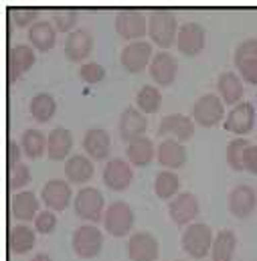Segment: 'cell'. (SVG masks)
<instances>
[{"mask_svg": "<svg viewBox=\"0 0 257 261\" xmlns=\"http://www.w3.org/2000/svg\"><path fill=\"white\" fill-rule=\"evenodd\" d=\"M22 148H20V142L16 140H8L6 142V164L8 168H14L16 164H20V158H22Z\"/></svg>", "mask_w": 257, "mask_h": 261, "instance_id": "b9f144b4", "label": "cell"}, {"mask_svg": "<svg viewBox=\"0 0 257 261\" xmlns=\"http://www.w3.org/2000/svg\"><path fill=\"white\" fill-rule=\"evenodd\" d=\"M193 120L202 128H213L225 120V101L219 97V93H204L194 101Z\"/></svg>", "mask_w": 257, "mask_h": 261, "instance_id": "5b68a950", "label": "cell"}, {"mask_svg": "<svg viewBox=\"0 0 257 261\" xmlns=\"http://www.w3.org/2000/svg\"><path fill=\"white\" fill-rule=\"evenodd\" d=\"M37 61V53H35V47L33 45H27V43H16L10 51H8V59H6V65H8V81H16L20 75H24L31 67L35 65Z\"/></svg>", "mask_w": 257, "mask_h": 261, "instance_id": "5bb4252c", "label": "cell"}, {"mask_svg": "<svg viewBox=\"0 0 257 261\" xmlns=\"http://www.w3.org/2000/svg\"><path fill=\"white\" fill-rule=\"evenodd\" d=\"M29 110H31V116H33L37 122L47 124V122L53 120V116H55V112H57V101H55V97H53L51 93L41 91V93H35V95H33Z\"/></svg>", "mask_w": 257, "mask_h": 261, "instance_id": "1f68e13d", "label": "cell"}, {"mask_svg": "<svg viewBox=\"0 0 257 261\" xmlns=\"http://www.w3.org/2000/svg\"><path fill=\"white\" fill-rule=\"evenodd\" d=\"M178 31H181V27H178L176 14L172 10L158 8V10H152L148 14V37L158 47L168 49L170 45H174Z\"/></svg>", "mask_w": 257, "mask_h": 261, "instance_id": "6da1fadb", "label": "cell"}, {"mask_svg": "<svg viewBox=\"0 0 257 261\" xmlns=\"http://www.w3.org/2000/svg\"><path fill=\"white\" fill-rule=\"evenodd\" d=\"M39 196L35 195L33 191H20V193H14L12 200H10V208H12V215L14 219L18 221H35L37 215L41 213L39 211Z\"/></svg>", "mask_w": 257, "mask_h": 261, "instance_id": "4316f807", "label": "cell"}, {"mask_svg": "<svg viewBox=\"0 0 257 261\" xmlns=\"http://www.w3.org/2000/svg\"><path fill=\"white\" fill-rule=\"evenodd\" d=\"M207 45V31L200 22H185L176 37V47L183 55L196 57Z\"/></svg>", "mask_w": 257, "mask_h": 261, "instance_id": "8fae6325", "label": "cell"}, {"mask_svg": "<svg viewBox=\"0 0 257 261\" xmlns=\"http://www.w3.org/2000/svg\"><path fill=\"white\" fill-rule=\"evenodd\" d=\"M83 150L91 160H106L110 156L112 138L110 132L104 128H89L83 134Z\"/></svg>", "mask_w": 257, "mask_h": 261, "instance_id": "7402d4cb", "label": "cell"}, {"mask_svg": "<svg viewBox=\"0 0 257 261\" xmlns=\"http://www.w3.org/2000/svg\"><path fill=\"white\" fill-rule=\"evenodd\" d=\"M126 156L132 166H148L156 156V146L148 136L132 140L126 148Z\"/></svg>", "mask_w": 257, "mask_h": 261, "instance_id": "f1b7e54d", "label": "cell"}, {"mask_svg": "<svg viewBox=\"0 0 257 261\" xmlns=\"http://www.w3.org/2000/svg\"><path fill=\"white\" fill-rule=\"evenodd\" d=\"M134 180L132 164L124 158H110V162L104 166V182L112 191H126Z\"/></svg>", "mask_w": 257, "mask_h": 261, "instance_id": "d6986e66", "label": "cell"}, {"mask_svg": "<svg viewBox=\"0 0 257 261\" xmlns=\"http://www.w3.org/2000/svg\"><path fill=\"white\" fill-rule=\"evenodd\" d=\"M217 91L225 103L237 106L241 101L245 89H243V81L239 79V75L235 71H223L217 77Z\"/></svg>", "mask_w": 257, "mask_h": 261, "instance_id": "484cf974", "label": "cell"}, {"mask_svg": "<svg viewBox=\"0 0 257 261\" xmlns=\"http://www.w3.org/2000/svg\"><path fill=\"white\" fill-rule=\"evenodd\" d=\"M249 142L245 138H235L227 144V164L233 170H245V152Z\"/></svg>", "mask_w": 257, "mask_h": 261, "instance_id": "d590c367", "label": "cell"}, {"mask_svg": "<svg viewBox=\"0 0 257 261\" xmlns=\"http://www.w3.org/2000/svg\"><path fill=\"white\" fill-rule=\"evenodd\" d=\"M213 241H215V235H213V229L207 223H193V225H189L183 231V237H181L183 249L191 257H194V259L207 257V253L213 247Z\"/></svg>", "mask_w": 257, "mask_h": 261, "instance_id": "3957f363", "label": "cell"}, {"mask_svg": "<svg viewBox=\"0 0 257 261\" xmlns=\"http://www.w3.org/2000/svg\"><path fill=\"white\" fill-rule=\"evenodd\" d=\"M57 227V215L55 211H41L35 219V231L37 233H43V235H51Z\"/></svg>", "mask_w": 257, "mask_h": 261, "instance_id": "60d3db41", "label": "cell"}, {"mask_svg": "<svg viewBox=\"0 0 257 261\" xmlns=\"http://www.w3.org/2000/svg\"><path fill=\"white\" fill-rule=\"evenodd\" d=\"M73 150V134L63 126L47 134V154L51 160H67Z\"/></svg>", "mask_w": 257, "mask_h": 261, "instance_id": "d4e9b609", "label": "cell"}, {"mask_svg": "<svg viewBox=\"0 0 257 261\" xmlns=\"http://www.w3.org/2000/svg\"><path fill=\"white\" fill-rule=\"evenodd\" d=\"M116 31L128 43L142 41V37L148 33V14H144L140 8L120 10L116 14Z\"/></svg>", "mask_w": 257, "mask_h": 261, "instance_id": "8992f818", "label": "cell"}, {"mask_svg": "<svg viewBox=\"0 0 257 261\" xmlns=\"http://www.w3.org/2000/svg\"><path fill=\"white\" fill-rule=\"evenodd\" d=\"M73 208L75 215L83 221H91L93 225L97 221H104L106 215V198L104 193L95 187H83L77 191V196L73 198Z\"/></svg>", "mask_w": 257, "mask_h": 261, "instance_id": "7a4b0ae2", "label": "cell"}, {"mask_svg": "<svg viewBox=\"0 0 257 261\" xmlns=\"http://www.w3.org/2000/svg\"><path fill=\"white\" fill-rule=\"evenodd\" d=\"M245 170L257 174V144H249L247 152H245Z\"/></svg>", "mask_w": 257, "mask_h": 261, "instance_id": "7bdbcfd3", "label": "cell"}, {"mask_svg": "<svg viewBox=\"0 0 257 261\" xmlns=\"http://www.w3.org/2000/svg\"><path fill=\"white\" fill-rule=\"evenodd\" d=\"M35 241H37L35 229H31V227L24 225V223L14 225V227L10 229V233H8V247H10V251L16 253V255H22V253L31 251V249L35 247Z\"/></svg>", "mask_w": 257, "mask_h": 261, "instance_id": "f546056e", "label": "cell"}, {"mask_svg": "<svg viewBox=\"0 0 257 261\" xmlns=\"http://www.w3.org/2000/svg\"><path fill=\"white\" fill-rule=\"evenodd\" d=\"M136 215L126 200H114L108 204L104 215V227L114 237H126L134 227Z\"/></svg>", "mask_w": 257, "mask_h": 261, "instance_id": "277c9868", "label": "cell"}, {"mask_svg": "<svg viewBox=\"0 0 257 261\" xmlns=\"http://www.w3.org/2000/svg\"><path fill=\"white\" fill-rule=\"evenodd\" d=\"M136 106L142 114H156L162 106V93L154 85H142L136 93Z\"/></svg>", "mask_w": 257, "mask_h": 261, "instance_id": "e575fe53", "label": "cell"}, {"mask_svg": "<svg viewBox=\"0 0 257 261\" xmlns=\"http://www.w3.org/2000/svg\"><path fill=\"white\" fill-rule=\"evenodd\" d=\"M255 124V106L251 101H239L225 116V130L235 136H245L253 130Z\"/></svg>", "mask_w": 257, "mask_h": 261, "instance_id": "30bf717a", "label": "cell"}, {"mask_svg": "<svg viewBox=\"0 0 257 261\" xmlns=\"http://www.w3.org/2000/svg\"><path fill=\"white\" fill-rule=\"evenodd\" d=\"M77 18H79V14H77L75 8H57V10L51 12V18L49 20L55 24L57 33H67L69 35V33L75 31Z\"/></svg>", "mask_w": 257, "mask_h": 261, "instance_id": "8d00e7d4", "label": "cell"}, {"mask_svg": "<svg viewBox=\"0 0 257 261\" xmlns=\"http://www.w3.org/2000/svg\"><path fill=\"white\" fill-rule=\"evenodd\" d=\"M93 160L87 154H71L65 160V176L73 185H85L93 178Z\"/></svg>", "mask_w": 257, "mask_h": 261, "instance_id": "cb8c5ba5", "label": "cell"}, {"mask_svg": "<svg viewBox=\"0 0 257 261\" xmlns=\"http://www.w3.org/2000/svg\"><path fill=\"white\" fill-rule=\"evenodd\" d=\"M29 41L37 51H51L57 43V29L51 20H37L29 29Z\"/></svg>", "mask_w": 257, "mask_h": 261, "instance_id": "83f0119b", "label": "cell"}, {"mask_svg": "<svg viewBox=\"0 0 257 261\" xmlns=\"http://www.w3.org/2000/svg\"><path fill=\"white\" fill-rule=\"evenodd\" d=\"M181 189V178L174 170H160L154 178V193L158 198L162 200H168V198H174Z\"/></svg>", "mask_w": 257, "mask_h": 261, "instance_id": "836d02e7", "label": "cell"}, {"mask_svg": "<svg viewBox=\"0 0 257 261\" xmlns=\"http://www.w3.org/2000/svg\"><path fill=\"white\" fill-rule=\"evenodd\" d=\"M154 57V49L150 41H132L120 53V63L128 73H140L146 67H150Z\"/></svg>", "mask_w": 257, "mask_h": 261, "instance_id": "ba28073f", "label": "cell"}, {"mask_svg": "<svg viewBox=\"0 0 257 261\" xmlns=\"http://www.w3.org/2000/svg\"><path fill=\"white\" fill-rule=\"evenodd\" d=\"M257 206L255 189L249 185H237L229 193V211L237 219H247Z\"/></svg>", "mask_w": 257, "mask_h": 261, "instance_id": "44dd1931", "label": "cell"}, {"mask_svg": "<svg viewBox=\"0 0 257 261\" xmlns=\"http://www.w3.org/2000/svg\"><path fill=\"white\" fill-rule=\"evenodd\" d=\"M158 136L187 142L194 136V120L185 116V114H168L160 120Z\"/></svg>", "mask_w": 257, "mask_h": 261, "instance_id": "9a60e30c", "label": "cell"}, {"mask_svg": "<svg viewBox=\"0 0 257 261\" xmlns=\"http://www.w3.org/2000/svg\"><path fill=\"white\" fill-rule=\"evenodd\" d=\"M156 156H158V162L164 170H174V172H176V168H183L187 164V158H189L185 144L178 140H172V138H164L158 144Z\"/></svg>", "mask_w": 257, "mask_h": 261, "instance_id": "ac0fdd59", "label": "cell"}, {"mask_svg": "<svg viewBox=\"0 0 257 261\" xmlns=\"http://www.w3.org/2000/svg\"><path fill=\"white\" fill-rule=\"evenodd\" d=\"M41 198L49 211H65L69 202L73 200V191H71L69 180H61V178L47 180L41 191Z\"/></svg>", "mask_w": 257, "mask_h": 261, "instance_id": "e0dca14e", "label": "cell"}, {"mask_svg": "<svg viewBox=\"0 0 257 261\" xmlns=\"http://www.w3.org/2000/svg\"><path fill=\"white\" fill-rule=\"evenodd\" d=\"M31 261H53V259H51V255H47V253H37Z\"/></svg>", "mask_w": 257, "mask_h": 261, "instance_id": "ee69618b", "label": "cell"}, {"mask_svg": "<svg viewBox=\"0 0 257 261\" xmlns=\"http://www.w3.org/2000/svg\"><path fill=\"white\" fill-rule=\"evenodd\" d=\"M79 77L85 83L95 85V83H99V81L106 79V67L101 65V63H95V61H87V63H83L81 69H79Z\"/></svg>", "mask_w": 257, "mask_h": 261, "instance_id": "ab89813d", "label": "cell"}, {"mask_svg": "<svg viewBox=\"0 0 257 261\" xmlns=\"http://www.w3.org/2000/svg\"><path fill=\"white\" fill-rule=\"evenodd\" d=\"M20 148H22L24 156H29L33 160L41 158L45 154V148H47V136L39 128H29L20 136Z\"/></svg>", "mask_w": 257, "mask_h": 261, "instance_id": "d6a6232c", "label": "cell"}, {"mask_svg": "<svg viewBox=\"0 0 257 261\" xmlns=\"http://www.w3.org/2000/svg\"><path fill=\"white\" fill-rule=\"evenodd\" d=\"M237 249V235L231 229H223L215 235L213 247H211V257L213 261H233Z\"/></svg>", "mask_w": 257, "mask_h": 261, "instance_id": "4dcf8cb0", "label": "cell"}, {"mask_svg": "<svg viewBox=\"0 0 257 261\" xmlns=\"http://www.w3.org/2000/svg\"><path fill=\"white\" fill-rule=\"evenodd\" d=\"M93 51V35L87 29H75L65 39V55L69 61H85Z\"/></svg>", "mask_w": 257, "mask_h": 261, "instance_id": "ffe728a7", "label": "cell"}, {"mask_svg": "<svg viewBox=\"0 0 257 261\" xmlns=\"http://www.w3.org/2000/svg\"><path fill=\"white\" fill-rule=\"evenodd\" d=\"M71 243H73V251L79 257L91 259V257L99 255V251L104 247V233L95 225L85 223V225H81V227L75 229Z\"/></svg>", "mask_w": 257, "mask_h": 261, "instance_id": "52a82bcc", "label": "cell"}, {"mask_svg": "<svg viewBox=\"0 0 257 261\" xmlns=\"http://www.w3.org/2000/svg\"><path fill=\"white\" fill-rule=\"evenodd\" d=\"M148 130V118L138 108L130 106L120 116V136L124 142H132L136 138H142Z\"/></svg>", "mask_w": 257, "mask_h": 261, "instance_id": "603a6c76", "label": "cell"}, {"mask_svg": "<svg viewBox=\"0 0 257 261\" xmlns=\"http://www.w3.org/2000/svg\"><path fill=\"white\" fill-rule=\"evenodd\" d=\"M235 67L247 83H257V39H245L235 49Z\"/></svg>", "mask_w": 257, "mask_h": 261, "instance_id": "7c38bea8", "label": "cell"}, {"mask_svg": "<svg viewBox=\"0 0 257 261\" xmlns=\"http://www.w3.org/2000/svg\"><path fill=\"white\" fill-rule=\"evenodd\" d=\"M198 211H200V204L194 193H181L168 202L170 219L181 227L193 225V221L198 217Z\"/></svg>", "mask_w": 257, "mask_h": 261, "instance_id": "4fadbf2b", "label": "cell"}, {"mask_svg": "<svg viewBox=\"0 0 257 261\" xmlns=\"http://www.w3.org/2000/svg\"><path fill=\"white\" fill-rule=\"evenodd\" d=\"M148 71H150V77L160 87H166V85H172L176 75H178V61L172 53L160 51L152 57V63L148 67Z\"/></svg>", "mask_w": 257, "mask_h": 261, "instance_id": "2e32d148", "label": "cell"}, {"mask_svg": "<svg viewBox=\"0 0 257 261\" xmlns=\"http://www.w3.org/2000/svg\"><path fill=\"white\" fill-rule=\"evenodd\" d=\"M33 174H31V168L27 164H16L14 168H8V189L10 191H16L20 193V189H24L29 182H31Z\"/></svg>", "mask_w": 257, "mask_h": 261, "instance_id": "74e56055", "label": "cell"}, {"mask_svg": "<svg viewBox=\"0 0 257 261\" xmlns=\"http://www.w3.org/2000/svg\"><path fill=\"white\" fill-rule=\"evenodd\" d=\"M10 16L14 20L16 27H33L37 20H41V10L39 8H24V6H16L10 10Z\"/></svg>", "mask_w": 257, "mask_h": 261, "instance_id": "f35d334b", "label": "cell"}, {"mask_svg": "<svg viewBox=\"0 0 257 261\" xmlns=\"http://www.w3.org/2000/svg\"><path fill=\"white\" fill-rule=\"evenodd\" d=\"M130 261H156L160 257V243L150 231H136L128 239Z\"/></svg>", "mask_w": 257, "mask_h": 261, "instance_id": "9c48e42d", "label": "cell"}, {"mask_svg": "<svg viewBox=\"0 0 257 261\" xmlns=\"http://www.w3.org/2000/svg\"><path fill=\"white\" fill-rule=\"evenodd\" d=\"M174 261H185V259H174Z\"/></svg>", "mask_w": 257, "mask_h": 261, "instance_id": "f6af8a7d", "label": "cell"}]
</instances>
